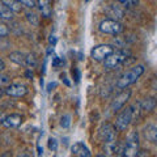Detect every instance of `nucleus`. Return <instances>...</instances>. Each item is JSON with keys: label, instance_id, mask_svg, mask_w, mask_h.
<instances>
[{"label": "nucleus", "instance_id": "nucleus-26", "mask_svg": "<svg viewBox=\"0 0 157 157\" xmlns=\"http://www.w3.org/2000/svg\"><path fill=\"white\" fill-rule=\"evenodd\" d=\"M4 68H6V64H4V62L0 59V71H3Z\"/></svg>", "mask_w": 157, "mask_h": 157}, {"label": "nucleus", "instance_id": "nucleus-9", "mask_svg": "<svg viewBox=\"0 0 157 157\" xmlns=\"http://www.w3.org/2000/svg\"><path fill=\"white\" fill-rule=\"evenodd\" d=\"M102 139L106 144H114L115 143V127L111 124H105L101 130Z\"/></svg>", "mask_w": 157, "mask_h": 157}, {"label": "nucleus", "instance_id": "nucleus-17", "mask_svg": "<svg viewBox=\"0 0 157 157\" xmlns=\"http://www.w3.org/2000/svg\"><path fill=\"white\" fill-rule=\"evenodd\" d=\"M0 18L2 20H8V21L13 18V12L7 6H4L3 3H0Z\"/></svg>", "mask_w": 157, "mask_h": 157}, {"label": "nucleus", "instance_id": "nucleus-27", "mask_svg": "<svg viewBox=\"0 0 157 157\" xmlns=\"http://www.w3.org/2000/svg\"><path fill=\"white\" fill-rule=\"evenodd\" d=\"M4 118H6V115H4L3 113H0V124H3V121H4Z\"/></svg>", "mask_w": 157, "mask_h": 157}, {"label": "nucleus", "instance_id": "nucleus-2", "mask_svg": "<svg viewBox=\"0 0 157 157\" xmlns=\"http://www.w3.org/2000/svg\"><path fill=\"white\" fill-rule=\"evenodd\" d=\"M123 156H127V157L139 156V134L136 131H131L128 136H127V140L124 143Z\"/></svg>", "mask_w": 157, "mask_h": 157}, {"label": "nucleus", "instance_id": "nucleus-28", "mask_svg": "<svg viewBox=\"0 0 157 157\" xmlns=\"http://www.w3.org/2000/svg\"><path fill=\"white\" fill-rule=\"evenodd\" d=\"M32 76H33V73H32L30 71H28V72H26V77H32Z\"/></svg>", "mask_w": 157, "mask_h": 157}, {"label": "nucleus", "instance_id": "nucleus-19", "mask_svg": "<svg viewBox=\"0 0 157 157\" xmlns=\"http://www.w3.org/2000/svg\"><path fill=\"white\" fill-rule=\"evenodd\" d=\"M26 18H28V21L32 24L33 26H38V24H39V18L36 13H33V12H28L26 13Z\"/></svg>", "mask_w": 157, "mask_h": 157}, {"label": "nucleus", "instance_id": "nucleus-7", "mask_svg": "<svg viewBox=\"0 0 157 157\" xmlns=\"http://www.w3.org/2000/svg\"><path fill=\"white\" fill-rule=\"evenodd\" d=\"M130 97H131V90H123V92H121L119 94H118L114 100H113L111 102V105H110V109L113 113H117V111H119L122 107H123L126 105V102L130 100Z\"/></svg>", "mask_w": 157, "mask_h": 157}, {"label": "nucleus", "instance_id": "nucleus-20", "mask_svg": "<svg viewBox=\"0 0 157 157\" xmlns=\"http://www.w3.org/2000/svg\"><path fill=\"white\" fill-rule=\"evenodd\" d=\"M8 34H9L8 26L6 25V24H3L2 21H0V37H7Z\"/></svg>", "mask_w": 157, "mask_h": 157}, {"label": "nucleus", "instance_id": "nucleus-14", "mask_svg": "<svg viewBox=\"0 0 157 157\" xmlns=\"http://www.w3.org/2000/svg\"><path fill=\"white\" fill-rule=\"evenodd\" d=\"M9 59H11V62L16 63V64H18V66L25 67V64H26V55L22 54V52H18V51L11 52L9 54Z\"/></svg>", "mask_w": 157, "mask_h": 157}, {"label": "nucleus", "instance_id": "nucleus-24", "mask_svg": "<svg viewBox=\"0 0 157 157\" xmlns=\"http://www.w3.org/2000/svg\"><path fill=\"white\" fill-rule=\"evenodd\" d=\"M21 3V6L26 7V8H34L36 7V2L34 0H18Z\"/></svg>", "mask_w": 157, "mask_h": 157}, {"label": "nucleus", "instance_id": "nucleus-16", "mask_svg": "<svg viewBox=\"0 0 157 157\" xmlns=\"http://www.w3.org/2000/svg\"><path fill=\"white\" fill-rule=\"evenodd\" d=\"M2 3L7 6L12 12H21L22 9V6L18 0H2Z\"/></svg>", "mask_w": 157, "mask_h": 157}, {"label": "nucleus", "instance_id": "nucleus-4", "mask_svg": "<svg viewBox=\"0 0 157 157\" xmlns=\"http://www.w3.org/2000/svg\"><path fill=\"white\" fill-rule=\"evenodd\" d=\"M100 30L102 33L106 34H111V36H118L124 30V26L118 21V20H113V18H107L101 21L100 24Z\"/></svg>", "mask_w": 157, "mask_h": 157}, {"label": "nucleus", "instance_id": "nucleus-29", "mask_svg": "<svg viewBox=\"0 0 157 157\" xmlns=\"http://www.w3.org/2000/svg\"><path fill=\"white\" fill-rule=\"evenodd\" d=\"M3 94H4V90L2 89V88H0V98H2V97H3Z\"/></svg>", "mask_w": 157, "mask_h": 157}, {"label": "nucleus", "instance_id": "nucleus-11", "mask_svg": "<svg viewBox=\"0 0 157 157\" xmlns=\"http://www.w3.org/2000/svg\"><path fill=\"white\" fill-rule=\"evenodd\" d=\"M71 152L73 156H78V157H90V151L84 145V143L77 141L71 147Z\"/></svg>", "mask_w": 157, "mask_h": 157}, {"label": "nucleus", "instance_id": "nucleus-8", "mask_svg": "<svg viewBox=\"0 0 157 157\" xmlns=\"http://www.w3.org/2000/svg\"><path fill=\"white\" fill-rule=\"evenodd\" d=\"M4 93L11 97H24L28 94V88L22 84H11L6 88Z\"/></svg>", "mask_w": 157, "mask_h": 157}, {"label": "nucleus", "instance_id": "nucleus-30", "mask_svg": "<svg viewBox=\"0 0 157 157\" xmlns=\"http://www.w3.org/2000/svg\"><path fill=\"white\" fill-rule=\"evenodd\" d=\"M2 156H3V157H4V156H12V153H3Z\"/></svg>", "mask_w": 157, "mask_h": 157}, {"label": "nucleus", "instance_id": "nucleus-15", "mask_svg": "<svg viewBox=\"0 0 157 157\" xmlns=\"http://www.w3.org/2000/svg\"><path fill=\"white\" fill-rule=\"evenodd\" d=\"M140 104V107H141V110L143 111H153L155 110V107H156V100L153 97H151V98H145L144 101H141L139 102Z\"/></svg>", "mask_w": 157, "mask_h": 157}, {"label": "nucleus", "instance_id": "nucleus-22", "mask_svg": "<svg viewBox=\"0 0 157 157\" xmlns=\"http://www.w3.org/2000/svg\"><path fill=\"white\" fill-rule=\"evenodd\" d=\"M11 84V78H9L7 75H0V88L6 86Z\"/></svg>", "mask_w": 157, "mask_h": 157}, {"label": "nucleus", "instance_id": "nucleus-3", "mask_svg": "<svg viewBox=\"0 0 157 157\" xmlns=\"http://www.w3.org/2000/svg\"><path fill=\"white\" fill-rule=\"evenodd\" d=\"M128 56H130V51H126V50H121L117 52L113 51L104 60V66L107 70H113V68H117L119 64H122Z\"/></svg>", "mask_w": 157, "mask_h": 157}, {"label": "nucleus", "instance_id": "nucleus-6", "mask_svg": "<svg viewBox=\"0 0 157 157\" xmlns=\"http://www.w3.org/2000/svg\"><path fill=\"white\" fill-rule=\"evenodd\" d=\"M113 51H114V47L110 45H98L92 50L90 56L96 62H104Z\"/></svg>", "mask_w": 157, "mask_h": 157}, {"label": "nucleus", "instance_id": "nucleus-1", "mask_svg": "<svg viewBox=\"0 0 157 157\" xmlns=\"http://www.w3.org/2000/svg\"><path fill=\"white\" fill-rule=\"evenodd\" d=\"M143 73H144V66H141V64L135 66L131 71L124 73L123 76H121V78L117 82V88H119V89H126L127 86H130V85L134 84V82H136L137 78L143 75Z\"/></svg>", "mask_w": 157, "mask_h": 157}, {"label": "nucleus", "instance_id": "nucleus-25", "mask_svg": "<svg viewBox=\"0 0 157 157\" xmlns=\"http://www.w3.org/2000/svg\"><path fill=\"white\" fill-rule=\"evenodd\" d=\"M48 148H50L52 152H55L58 149V141L55 139H52V137L48 140Z\"/></svg>", "mask_w": 157, "mask_h": 157}, {"label": "nucleus", "instance_id": "nucleus-5", "mask_svg": "<svg viewBox=\"0 0 157 157\" xmlns=\"http://www.w3.org/2000/svg\"><path fill=\"white\" fill-rule=\"evenodd\" d=\"M132 122V110L131 107H126L118 114L115 119V130L118 131H124Z\"/></svg>", "mask_w": 157, "mask_h": 157}, {"label": "nucleus", "instance_id": "nucleus-21", "mask_svg": "<svg viewBox=\"0 0 157 157\" xmlns=\"http://www.w3.org/2000/svg\"><path fill=\"white\" fill-rule=\"evenodd\" d=\"M118 2L122 3L126 7H135V6H137L139 0H118Z\"/></svg>", "mask_w": 157, "mask_h": 157}, {"label": "nucleus", "instance_id": "nucleus-13", "mask_svg": "<svg viewBox=\"0 0 157 157\" xmlns=\"http://www.w3.org/2000/svg\"><path fill=\"white\" fill-rule=\"evenodd\" d=\"M144 136L151 143H156L157 141V127L155 124H148L144 128Z\"/></svg>", "mask_w": 157, "mask_h": 157}, {"label": "nucleus", "instance_id": "nucleus-18", "mask_svg": "<svg viewBox=\"0 0 157 157\" xmlns=\"http://www.w3.org/2000/svg\"><path fill=\"white\" fill-rule=\"evenodd\" d=\"M37 66V58L34 54H28L26 55V64L25 67H28L29 70H32V68H34Z\"/></svg>", "mask_w": 157, "mask_h": 157}, {"label": "nucleus", "instance_id": "nucleus-10", "mask_svg": "<svg viewBox=\"0 0 157 157\" xmlns=\"http://www.w3.org/2000/svg\"><path fill=\"white\" fill-rule=\"evenodd\" d=\"M22 123V118L21 115L18 114H9V115H6L3 121V124L7 127V128H16L20 124Z\"/></svg>", "mask_w": 157, "mask_h": 157}, {"label": "nucleus", "instance_id": "nucleus-23", "mask_svg": "<svg viewBox=\"0 0 157 157\" xmlns=\"http://www.w3.org/2000/svg\"><path fill=\"white\" fill-rule=\"evenodd\" d=\"M60 124L64 127V128H67V127H70L71 124V117L70 115H64V117H62V121H60Z\"/></svg>", "mask_w": 157, "mask_h": 157}, {"label": "nucleus", "instance_id": "nucleus-12", "mask_svg": "<svg viewBox=\"0 0 157 157\" xmlns=\"http://www.w3.org/2000/svg\"><path fill=\"white\" fill-rule=\"evenodd\" d=\"M36 6L38 7L39 12L42 13V16L45 18H50L52 16V8H51L50 0H37Z\"/></svg>", "mask_w": 157, "mask_h": 157}]
</instances>
